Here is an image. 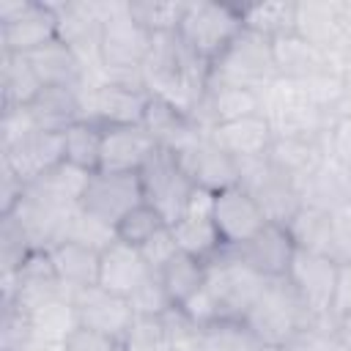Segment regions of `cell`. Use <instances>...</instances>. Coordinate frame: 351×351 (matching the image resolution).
<instances>
[{
    "label": "cell",
    "mask_w": 351,
    "mask_h": 351,
    "mask_svg": "<svg viewBox=\"0 0 351 351\" xmlns=\"http://www.w3.org/2000/svg\"><path fill=\"white\" fill-rule=\"evenodd\" d=\"M351 313V263L337 266V288H335V302H332V315L343 318Z\"/></svg>",
    "instance_id": "54"
},
{
    "label": "cell",
    "mask_w": 351,
    "mask_h": 351,
    "mask_svg": "<svg viewBox=\"0 0 351 351\" xmlns=\"http://www.w3.org/2000/svg\"><path fill=\"white\" fill-rule=\"evenodd\" d=\"M326 156H329L326 137H274L269 148V162L296 186L307 176H313Z\"/></svg>",
    "instance_id": "28"
},
{
    "label": "cell",
    "mask_w": 351,
    "mask_h": 351,
    "mask_svg": "<svg viewBox=\"0 0 351 351\" xmlns=\"http://www.w3.org/2000/svg\"><path fill=\"white\" fill-rule=\"evenodd\" d=\"M27 60L44 85H58V88H85L88 85V74H90L88 66L60 38L30 52Z\"/></svg>",
    "instance_id": "30"
},
{
    "label": "cell",
    "mask_w": 351,
    "mask_h": 351,
    "mask_svg": "<svg viewBox=\"0 0 351 351\" xmlns=\"http://www.w3.org/2000/svg\"><path fill=\"white\" fill-rule=\"evenodd\" d=\"M27 110L38 129L63 134L69 126L85 121V88L44 85V90L33 99Z\"/></svg>",
    "instance_id": "26"
},
{
    "label": "cell",
    "mask_w": 351,
    "mask_h": 351,
    "mask_svg": "<svg viewBox=\"0 0 351 351\" xmlns=\"http://www.w3.org/2000/svg\"><path fill=\"white\" fill-rule=\"evenodd\" d=\"M101 143H104V126H99L93 121L74 123L63 132V162H69L85 173H99Z\"/></svg>",
    "instance_id": "38"
},
{
    "label": "cell",
    "mask_w": 351,
    "mask_h": 351,
    "mask_svg": "<svg viewBox=\"0 0 351 351\" xmlns=\"http://www.w3.org/2000/svg\"><path fill=\"white\" fill-rule=\"evenodd\" d=\"M99 8H101L104 30H101V55H99L101 66L96 71V82L107 80V82L145 88L143 63L148 58L154 36L132 19L129 3H123V0L104 3L101 0Z\"/></svg>",
    "instance_id": "2"
},
{
    "label": "cell",
    "mask_w": 351,
    "mask_h": 351,
    "mask_svg": "<svg viewBox=\"0 0 351 351\" xmlns=\"http://www.w3.org/2000/svg\"><path fill=\"white\" fill-rule=\"evenodd\" d=\"M211 137L236 159H263L269 156V148L274 143L271 126L263 115H252V118H241L225 126L211 129Z\"/></svg>",
    "instance_id": "31"
},
{
    "label": "cell",
    "mask_w": 351,
    "mask_h": 351,
    "mask_svg": "<svg viewBox=\"0 0 351 351\" xmlns=\"http://www.w3.org/2000/svg\"><path fill=\"white\" fill-rule=\"evenodd\" d=\"M263 351H285V348H274V346H266Z\"/></svg>",
    "instance_id": "57"
},
{
    "label": "cell",
    "mask_w": 351,
    "mask_h": 351,
    "mask_svg": "<svg viewBox=\"0 0 351 351\" xmlns=\"http://www.w3.org/2000/svg\"><path fill=\"white\" fill-rule=\"evenodd\" d=\"M176 159L181 162V167L186 170V176L197 189L222 192L239 184L236 159L211 137V132H200L189 145L176 151Z\"/></svg>",
    "instance_id": "14"
},
{
    "label": "cell",
    "mask_w": 351,
    "mask_h": 351,
    "mask_svg": "<svg viewBox=\"0 0 351 351\" xmlns=\"http://www.w3.org/2000/svg\"><path fill=\"white\" fill-rule=\"evenodd\" d=\"M145 90L181 112L192 115L208 88V66L197 60L178 38V33H159L151 38L143 63Z\"/></svg>",
    "instance_id": "1"
},
{
    "label": "cell",
    "mask_w": 351,
    "mask_h": 351,
    "mask_svg": "<svg viewBox=\"0 0 351 351\" xmlns=\"http://www.w3.org/2000/svg\"><path fill=\"white\" fill-rule=\"evenodd\" d=\"M140 252H143L145 263H148L154 271H159V269L178 252V244H176V236H173L170 225H167L162 233H156L151 241H145V244L140 247Z\"/></svg>",
    "instance_id": "52"
},
{
    "label": "cell",
    "mask_w": 351,
    "mask_h": 351,
    "mask_svg": "<svg viewBox=\"0 0 351 351\" xmlns=\"http://www.w3.org/2000/svg\"><path fill=\"white\" fill-rule=\"evenodd\" d=\"M44 90V82L38 80L36 69L30 66L27 55H8L0 58V93H3V110L11 107H30L33 99Z\"/></svg>",
    "instance_id": "35"
},
{
    "label": "cell",
    "mask_w": 351,
    "mask_h": 351,
    "mask_svg": "<svg viewBox=\"0 0 351 351\" xmlns=\"http://www.w3.org/2000/svg\"><path fill=\"white\" fill-rule=\"evenodd\" d=\"M71 302L77 307L80 326L101 332V335H112V337L126 340L134 321H137L132 302L126 296H118V293L101 288V285L71 291Z\"/></svg>",
    "instance_id": "15"
},
{
    "label": "cell",
    "mask_w": 351,
    "mask_h": 351,
    "mask_svg": "<svg viewBox=\"0 0 351 351\" xmlns=\"http://www.w3.org/2000/svg\"><path fill=\"white\" fill-rule=\"evenodd\" d=\"M74 211L77 208H58V206L44 203V200L25 192L11 214L16 217L22 230L27 233L33 250L36 252H49V250H55L58 244L66 241L69 222H71Z\"/></svg>",
    "instance_id": "23"
},
{
    "label": "cell",
    "mask_w": 351,
    "mask_h": 351,
    "mask_svg": "<svg viewBox=\"0 0 351 351\" xmlns=\"http://www.w3.org/2000/svg\"><path fill=\"white\" fill-rule=\"evenodd\" d=\"M154 274V269L145 263L143 252L137 247H129L123 241H112L104 252H101V263H99V285L118 293V296H132L143 280Z\"/></svg>",
    "instance_id": "27"
},
{
    "label": "cell",
    "mask_w": 351,
    "mask_h": 351,
    "mask_svg": "<svg viewBox=\"0 0 351 351\" xmlns=\"http://www.w3.org/2000/svg\"><path fill=\"white\" fill-rule=\"evenodd\" d=\"M340 25H343V33L351 44V0H340Z\"/></svg>",
    "instance_id": "56"
},
{
    "label": "cell",
    "mask_w": 351,
    "mask_h": 351,
    "mask_svg": "<svg viewBox=\"0 0 351 351\" xmlns=\"http://www.w3.org/2000/svg\"><path fill=\"white\" fill-rule=\"evenodd\" d=\"M58 38V16L49 3L27 0L25 8L0 22V49L8 55H30Z\"/></svg>",
    "instance_id": "19"
},
{
    "label": "cell",
    "mask_w": 351,
    "mask_h": 351,
    "mask_svg": "<svg viewBox=\"0 0 351 351\" xmlns=\"http://www.w3.org/2000/svg\"><path fill=\"white\" fill-rule=\"evenodd\" d=\"M252 115H263V101L258 90L236 88V85H208L200 104L192 112V121L203 132H211L217 126L252 118Z\"/></svg>",
    "instance_id": "21"
},
{
    "label": "cell",
    "mask_w": 351,
    "mask_h": 351,
    "mask_svg": "<svg viewBox=\"0 0 351 351\" xmlns=\"http://www.w3.org/2000/svg\"><path fill=\"white\" fill-rule=\"evenodd\" d=\"M30 321H33L36 337L44 343H55V346H63L69 340V335L74 329H80V318H77V307L71 302V293L38 307L36 313H30Z\"/></svg>",
    "instance_id": "41"
},
{
    "label": "cell",
    "mask_w": 351,
    "mask_h": 351,
    "mask_svg": "<svg viewBox=\"0 0 351 351\" xmlns=\"http://www.w3.org/2000/svg\"><path fill=\"white\" fill-rule=\"evenodd\" d=\"M184 8H186L184 0H129L132 19L151 36L176 33L181 25Z\"/></svg>",
    "instance_id": "42"
},
{
    "label": "cell",
    "mask_w": 351,
    "mask_h": 351,
    "mask_svg": "<svg viewBox=\"0 0 351 351\" xmlns=\"http://www.w3.org/2000/svg\"><path fill=\"white\" fill-rule=\"evenodd\" d=\"M310 315L313 313L304 307V302L299 299V293L291 285V280L280 277V280H269L266 282L263 293L255 299V304L250 307L244 321L263 340V346L285 348L291 343V337L296 335V329Z\"/></svg>",
    "instance_id": "7"
},
{
    "label": "cell",
    "mask_w": 351,
    "mask_h": 351,
    "mask_svg": "<svg viewBox=\"0 0 351 351\" xmlns=\"http://www.w3.org/2000/svg\"><path fill=\"white\" fill-rule=\"evenodd\" d=\"M140 186H143V200L156 208L167 225H173L176 219L184 217L192 195H195V184L186 176V170L181 167V162L176 159L173 151L167 148H156L148 162L140 167Z\"/></svg>",
    "instance_id": "8"
},
{
    "label": "cell",
    "mask_w": 351,
    "mask_h": 351,
    "mask_svg": "<svg viewBox=\"0 0 351 351\" xmlns=\"http://www.w3.org/2000/svg\"><path fill=\"white\" fill-rule=\"evenodd\" d=\"M271 52H274L277 74L282 80L304 82V80H310L315 74H324V71H340L335 66L332 55H326L324 49H318L315 44L302 38L299 33H285V36L271 38Z\"/></svg>",
    "instance_id": "25"
},
{
    "label": "cell",
    "mask_w": 351,
    "mask_h": 351,
    "mask_svg": "<svg viewBox=\"0 0 351 351\" xmlns=\"http://www.w3.org/2000/svg\"><path fill=\"white\" fill-rule=\"evenodd\" d=\"M285 351H346L340 346L337 318L332 313H326V315H310L296 329V335L291 337V343L285 346Z\"/></svg>",
    "instance_id": "43"
},
{
    "label": "cell",
    "mask_w": 351,
    "mask_h": 351,
    "mask_svg": "<svg viewBox=\"0 0 351 351\" xmlns=\"http://www.w3.org/2000/svg\"><path fill=\"white\" fill-rule=\"evenodd\" d=\"M49 261L55 266V274L60 277V282L69 291H80V288H90L99 285V263H101V252L88 250L82 244L74 241H63L55 250H49Z\"/></svg>",
    "instance_id": "34"
},
{
    "label": "cell",
    "mask_w": 351,
    "mask_h": 351,
    "mask_svg": "<svg viewBox=\"0 0 351 351\" xmlns=\"http://www.w3.org/2000/svg\"><path fill=\"white\" fill-rule=\"evenodd\" d=\"M348 189H351V170L340 165L335 156H326L321 167L299 184V197L302 206H313L335 214L348 206Z\"/></svg>",
    "instance_id": "29"
},
{
    "label": "cell",
    "mask_w": 351,
    "mask_h": 351,
    "mask_svg": "<svg viewBox=\"0 0 351 351\" xmlns=\"http://www.w3.org/2000/svg\"><path fill=\"white\" fill-rule=\"evenodd\" d=\"M156 140L148 129L140 126H107L101 143V167L104 173H140L148 156L156 151Z\"/></svg>",
    "instance_id": "24"
},
{
    "label": "cell",
    "mask_w": 351,
    "mask_h": 351,
    "mask_svg": "<svg viewBox=\"0 0 351 351\" xmlns=\"http://www.w3.org/2000/svg\"><path fill=\"white\" fill-rule=\"evenodd\" d=\"M66 241H74V244H82L88 250H96V252H104L112 241H118L115 236V228L101 222L99 217L77 208L71 222H69V233H66Z\"/></svg>",
    "instance_id": "46"
},
{
    "label": "cell",
    "mask_w": 351,
    "mask_h": 351,
    "mask_svg": "<svg viewBox=\"0 0 351 351\" xmlns=\"http://www.w3.org/2000/svg\"><path fill=\"white\" fill-rule=\"evenodd\" d=\"M241 25L266 38L293 33L296 27V3L293 0H269L255 5H241Z\"/></svg>",
    "instance_id": "39"
},
{
    "label": "cell",
    "mask_w": 351,
    "mask_h": 351,
    "mask_svg": "<svg viewBox=\"0 0 351 351\" xmlns=\"http://www.w3.org/2000/svg\"><path fill=\"white\" fill-rule=\"evenodd\" d=\"M63 351H129V346L121 337L101 335V332L80 326L69 335V340L63 343Z\"/></svg>",
    "instance_id": "49"
},
{
    "label": "cell",
    "mask_w": 351,
    "mask_h": 351,
    "mask_svg": "<svg viewBox=\"0 0 351 351\" xmlns=\"http://www.w3.org/2000/svg\"><path fill=\"white\" fill-rule=\"evenodd\" d=\"M211 208H214V192L195 189L184 217L170 225L178 250L192 255V258H197V261H203V263L214 261L225 250V244L219 239V230L214 225Z\"/></svg>",
    "instance_id": "16"
},
{
    "label": "cell",
    "mask_w": 351,
    "mask_h": 351,
    "mask_svg": "<svg viewBox=\"0 0 351 351\" xmlns=\"http://www.w3.org/2000/svg\"><path fill=\"white\" fill-rule=\"evenodd\" d=\"M326 151H329V156H335L340 165H346V167L351 170V118L335 121V123L329 126Z\"/></svg>",
    "instance_id": "53"
},
{
    "label": "cell",
    "mask_w": 351,
    "mask_h": 351,
    "mask_svg": "<svg viewBox=\"0 0 351 351\" xmlns=\"http://www.w3.org/2000/svg\"><path fill=\"white\" fill-rule=\"evenodd\" d=\"M244 30L241 25V8L225 5V3H186L181 25H178V38L181 44L206 66H211L228 44Z\"/></svg>",
    "instance_id": "5"
},
{
    "label": "cell",
    "mask_w": 351,
    "mask_h": 351,
    "mask_svg": "<svg viewBox=\"0 0 351 351\" xmlns=\"http://www.w3.org/2000/svg\"><path fill=\"white\" fill-rule=\"evenodd\" d=\"M288 280L313 315L332 313L335 288H337V263L332 258L296 250L293 263L288 269Z\"/></svg>",
    "instance_id": "18"
},
{
    "label": "cell",
    "mask_w": 351,
    "mask_h": 351,
    "mask_svg": "<svg viewBox=\"0 0 351 351\" xmlns=\"http://www.w3.org/2000/svg\"><path fill=\"white\" fill-rule=\"evenodd\" d=\"M337 266L351 263V206L332 214V241L326 252Z\"/></svg>",
    "instance_id": "50"
},
{
    "label": "cell",
    "mask_w": 351,
    "mask_h": 351,
    "mask_svg": "<svg viewBox=\"0 0 351 351\" xmlns=\"http://www.w3.org/2000/svg\"><path fill=\"white\" fill-rule=\"evenodd\" d=\"M348 206H351V189H348Z\"/></svg>",
    "instance_id": "58"
},
{
    "label": "cell",
    "mask_w": 351,
    "mask_h": 351,
    "mask_svg": "<svg viewBox=\"0 0 351 351\" xmlns=\"http://www.w3.org/2000/svg\"><path fill=\"white\" fill-rule=\"evenodd\" d=\"M211 217L225 247H241L269 222L261 206L255 203V197L239 184L222 192H214Z\"/></svg>",
    "instance_id": "17"
},
{
    "label": "cell",
    "mask_w": 351,
    "mask_h": 351,
    "mask_svg": "<svg viewBox=\"0 0 351 351\" xmlns=\"http://www.w3.org/2000/svg\"><path fill=\"white\" fill-rule=\"evenodd\" d=\"M156 274H159L173 307H184L206 285V263L192 258V255H186V252H181V250Z\"/></svg>",
    "instance_id": "37"
},
{
    "label": "cell",
    "mask_w": 351,
    "mask_h": 351,
    "mask_svg": "<svg viewBox=\"0 0 351 351\" xmlns=\"http://www.w3.org/2000/svg\"><path fill=\"white\" fill-rule=\"evenodd\" d=\"M167 228V219L156 211V208H151L148 203H140L137 208H132L118 225H115V236H118V241H123V244H129V247H143L145 241H151L156 233H162Z\"/></svg>",
    "instance_id": "44"
},
{
    "label": "cell",
    "mask_w": 351,
    "mask_h": 351,
    "mask_svg": "<svg viewBox=\"0 0 351 351\" xmlns=\"http://www.w3.org/2000/svg\"><path fill=\"white\" fill-rule=\"evenodd\" d=\"M88 181H90V173H85L69 162H60L52 170H47L44 176H38L36 181L25 184V192L44 203H52L58 208H80Z\"/></svg>",
    "instance_id": "33"
},
{
    "label": "cell",
    "mask_w": 351,
    "mask_h": 351,
    "mask_svg": "<svg viewBox=\"0 0 351 351\" xmlns=\"http://www.w3.org/2000/svg\"><path fill=\"white\" fill-rule=\"evenodd\" d=\"M293 33H299L302 38H307L310 44H315L318 49L332 55L335 66L346 74L351 44H348L343 25H340V0H302V3H296Z\"/></svg>",
    "instance_id": "13"
},
{
    "label": "cell",
    "mask_w": 351,
    "mask_h": 351,
    "mask_svg": "<svg viewBox=\"0 0 351 351\" xmlns=\"http://www.w3.org/2000/svg\"><path fill=\"white\" fill-rule=\"evenodd\" d=\"M143 126L148 129V134L156 140V145L167 148V151H181L184 145H189L203 129L192 121V115L181 112L178 107L151 96L148 101V110H145V118H143Z\"/></svg>",
    "instance_id": "32"
},
{
    "label": "cell",
    "mask_w": 351,
    "mask_h": 351,
    "mask_svg": "<svg viewBox=\"0 0 351 351\" xmlns=\"http://www.w3.org/2000/svg\"><path fill=\"white\" fill-rule=\"evenodd\" d=\"M236 167H239V186H244L255 197V203L261 206L266 219L288 225L293 219V214L302 208L299 186L288 176H282L269 162V156L241 159V162H236Z\"/></svg>",
    "instance_id": "9"
},
{
    "label": "cell",
    "mask_w": 351,
    "mask_h": 351,
    "mask_svg": "<svg viewBox=\"0 0 351 351\" xmlns=\"http://www.w3.org/2000/svg\"><path fill=\"white\" fill-rule=\"evenodd\" d=\"M228 250H233L250 269H255L266 280L288 277V269L296 255V244L288 228L280 222H266L250 241H244L241 247H228Z\"/></svg>",
    "instance_id": "20"
},
{
    "label": "cell",
    "mask_w": 351,
    "mask_h": 351,
    "mask_svg": "<svg viewBox=\"0 0 351 351\" xmlns=\"http://www.w3.org/2000/svg\"><path fill=\"white\" fill-rule=\"evenodd\" d=\"M263 118L274 137H326L329 121L299 80H277L263 93Z\"/></svg>",
    "instance_id": "4"
},
{
    "label": "cell",
    "mask_w": 351,
    "mask_h": 351,
    "mask_svg": "<svg viewBox=\"0 0 351 351\" xmlns=\"http://www.w3.org/2000/svg\"><path fill=\"white\" fill-rule=\"evenodd\" d=\"M151 93L145 88L99 80L85 85V121L99 126H140L148 110Z\"/></svg>",
    "instance_id": "10"
},
{
    "label": "cell",
    "mask_w": 351,
    "mask_h": 351,
    "mask_svg": "<svg viewBox=\"0 0 351 351\" xmlns=\"http://www.w3.org/2000/svg\"><path fill=\"white\" fill-rule=\"evenodd\" d=\"M58 16V38L69 44L80 60L88 66V71H96L101 66V8L96 0H66V3H49Z\"/></svg>",
    "instance_id": "11"
},
{
    "label": "cell",
    "mask_w": 351,
    "mask_h": 351,
    "mask_svg": "<svg viewBox=\"0 0 351 351\" xmlns=\"http://www.w3.org/2000/svg\"><path fill=\"white\" fill-rule=\"evenodd\" d=\"M33 252L36 250L27 233L22 230V225L16 222V217L3 214L0 217V274H14Z\"/></svg>",
    "instance_id": "45"
},
{
    "label": "cell",
    "mask_w": 351,
    "mask_h": 351,
    "mask_svg": "<svg viewBox=\"0 0 351 351\" xmlns=\"http://www.w3.org/2000/svg\"><path fill=\"white\" fill-rule=\"evenodd\" d=\"M143 200V186L137 173H90V181L85 186L80 208L99 217L107 225H118L132 208H137Z\"/></svg>",
    "instance_id": "12"
},
{
    "label": "cell",
    "mask_w": 351,
    "mask_h": 351,
    "mask_svg": "<svg viewBox=\"0 0 351 351\" xmlns=\"http://www.w3.org/2000/svg\"><path fill=\"white\" fill-rule=\"evenodd\" d=\"M285 228H288L296 250H307V252H318V255H326L329 252V241H332V211L302 206Z\"/></svg>",
    "instance_id": "40"
},
{
    "label": "cell",
    "mask_w": 351,
    "mask_h": 351,
    "mask_svg": "<svg viewBox=\"0 0 351 351\" xmlns=\"http://www.w3.org/2000/svg\"><path fill=\"white\" fill-rule=\"evenodd\" d=\"M266 277L250 269L233 250H222L206 263V293L217 310V318H244L255 299L266 288Z\"/></svg>",
    "instance_id": "6"
},
{
    "label": "cell",
    "mask_w": 351,
    "mask_h": 351,
    "mask_svg": "<svg viewBox=\"0 0 351 351\" xmlns=\"http://www.w3.org/2000/svg\"><path fill=\"white\" fill-rule=\"evenodd\" d=\"M277 80L280 74L274 66L271 38L247 27L208 66V85H236V88L263 93Z\"/></svg>",
    "instance_id": "3"
},
{
    "label": "cell",
    "mask_w": 351,
    "mask_h": 351,
    "mask_svg": "<svg viewBox=\"0 0 351 351\" xmlns=\"http://www.w3.org/2000/svg\"><path fill=\"white\" fill-rule=\"evenodd\" d=\"M33 340L30 315L14 304H0V351H25Z\"/></svg>",
    "instance_id": "47"
},
{
    "label": "cell",
    "mask_w": 351,
    "mask_h": 351,
    "mask_svg": "<svg viewBox=\"0 0 351 351\" xmlns=\"http://www.w3.org/2000/svg\"><path fill=\"white\" fill-rule=\"evenodd\" d=\"M337 335H340V346L346 351H351V313L337 318Z\"/></svg>",
    "instance_id": "55"
},
{
    "label": "cell",
    "mask_w": 351,
    "mask_h": 351,
    "mask_svg": "<svg viewBox=\"0 0 351 351\" xmlns=\"http://www.w3.org/2000/svg\"><path fill=\"white\" fill-rule=\"evenodd\" d=\"M129 302H132L137 318H154V315H162V313H167L173 307V302H170V296H167V291H165V285H162L156 271L143 280V285L129 296Z\"/></svg>",
    "instance_id": "48"
},
{
    "label": "cell",
    "mask_w": 351,
    "mask_h": 351,
    "mask_svg": "<svg viewBox=\"0 0 351 351\" xmlns=\"http://www.w3.org/2000/svg\"><path fill=\"white\" fill-rule=\"evenodd\" d=\"M0 162H5L25 184H30L63 162V134L33 129L8 148H0Z\"/></svg>",
    "instance_id": "22"
},
{
    "label": "cell",
    "mask_w": 351,
    "mask_h": 351,
    "mask_svg": "<svg viewBox=\"0 0 351 351\" xmlns=\"http://www.w3.org/2000/svg\"><path fill=\"white\" fill-rule=\"evenodd\" d=\"M33 129H38L30 118L27 107H11V110H0V148H8L11 143L22 140L25 134H30Z\"/></svg>",
    "instance_id": "51"
},
{
    "label": "cell",
    "mask_w": 351,
    "mask_h": 351,
    "mask_svg": "<svg viewBox=\"0 0 351 351\" xmlns=\"http://www.w3.org/2000/svg\"><path fill=\"white\" fill-rule=\"evenodd\" d=\"M263 340L244 318H217L200 326L197 351H263Z\"/></svg>",
    "instance_id": "36"
}]
</instances>
